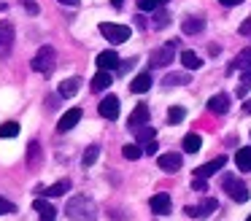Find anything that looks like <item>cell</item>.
<instances>
[{
    "label": "cell",
    "instance_id": "9c48e42d",
    "mask_svg": "<svg viewBox=\"0 0 251 221\" xmlns=\"http://www.w3.org/2000/svg\"><path fill=\"white\" fill-rule=\"evenodd\" d=\"M224 165H227V156L222 154V156H216V159H211V162H205V165H200V167L195 170V175H197V178H211L213 172H219Z\"/></svg>",
    "mask_w": 251,
    "mask_h": 221
},
{
    "label": "cell",
    "instance_id": "4316f807",
    "mask_svg": "<svg viewBox=\"0 0 251 221\" xmlns=\"http://www.w3.org/2000/svg\"><path fill=\"white\" fill-rule=\"evenodd\" d=\"M162 84H165V86H181V84H189V75H186V73H168Z\"/></svg>",
    "mask_w": 251,
    "mask_h": 221
},
{
    "label": "cell",
    "instance_id": "e575fe53",
    "mask_svg": "<svg viewBox=\"0 0 251 221\" xmlns=\"http://www.w3.org/2000/svg\"><path fill=\"white\" fill-rule=\"evenodd\" d=\"M6 213H17V205L0 197V216H6Z\"/></svg>",
    "mask_w": 251,
    "mask_h": 221
},
{
    "label": "cell",
    "instance_id": "9a60e30c",
    "mask_svg": "<svg viewBox=\"0 0 251 221\" xmlns=\"http://www.w3.org/2000/svg\"><path fill=\"white\" fill-rule=\"evenodd\" d=\"M208 111L211 113H219V116H222V113H227L229 111V95H213L211 100H208Z\"/></svg>",
    "mask_w": 251,
    "mask_h": 221
},
{
    "label": "cell",
    "instance_id": "2e32d148",
    "mask_svg": "<svg viewBox=\"0 0 251 221\" xmlns=\"http://www.w3.org/2000/svg\"><path fill=\"white\" fill-rule=\"evenodd\" d=\"M149 89H151V73H138L130 81V92H135V95H143Z\"/></svg>",
    "mask_w": 251,
    "mask_h": 221
},
{
    "label": "cell",
    "instance_id": "5bb4252c",
    "mask_svg": "<svg viewBox=\"0 0 251 221\" xmlns=\"http://www.w3.org/2000/svg\"><path fill=\"white\" fill-rule=\"evenodd\" d=\"M151 213H159V216H165V213H170V194L168 192H159V194H154L151 197Z\"/></svg>",
    "mask_w": 251,
    "mask_h": 221
},
{
    "label": "cell",
    "instance_id": "836d02e7",
    "mask_svg": "<svg viewBox=\"0 0 251 221\" xmlns=\"http://www.w3.org/2000/svg\"><path fill=\"white\" fill-rule=\"evenodd\" d=\"M159 3H165V0H138V8L141 11H157Z\"/></svg>",
    "mask_w": 251,
    "mask_h": 221
},
{
    "label": "cell",
    "instance_id": "7bdbcfd3",
    "mask_svg": "<svg viewBox=\"0 0 251 221\" xmlns=\"http://www.w3.org/2000/svg\"><path fill=\"white\" fill-rule=\"evenodd\" d=\"M122 3H125V0H111V5H114V8H122Z\"/></svg>",
    "mask_w": 251,
    "mask_h": 221
},
{
    "label": "cell",
    "instance_id": "ffe728a7",
    "mask_svg": "<svg viewBox=\"0 0 251 221\" xmlns=\"http://www.w3.org/2000/svg\"><path fill=\"white\" fill-rule=\"evenodd\" d=\"M200 148H202V138L197 132H189L184 138V151H186V154H197Z\"/></svg>",
    "mask_w": 251,
    "mask_h": 221
},
{
    "label": "cell",
    "instance_id": "f1b7e54d",
    "mask_svg": "<svg viewBox=\"0 0 251 221\" xmlns=\"http://www.w3.org/2000/svg\"><path fill=\"white\" fill-rule=\"evenodd\" d=\"M98 156H100V146H89V148L84 151V156H81L84 167H92L95 162H98Z\"/></svg>",
    "mask_w": 251,
    "mask_h": 221
},
{
    "label": "cell",
    "instance_id": "bcb514c9",
    "mask_svg": "<svg viewBox=\"0 0 251 221\" xmlns=\"http://www.w3.org/2000/svg\"><path fill=\"white\" fill-rule=\"evenodd\" d=\"M246 221H251V216H249V219H246Z\"/></svg>",
    "mask_w": 251,
    "mask_h": 221
},
{
    "label": "cell",
    "instance_id": "f6af8a7d",
    "mask_svg": "<svg viewBox=\"0 0 251 221\" xmlns=\"http://www.w3.org/2000/svg\"><path fill=\"white\" fill-rule=\"evenodd\" d=\"M0 8H6V5H3V3H0Z\"/></svg>",
    "mask_w": 251,
    "mask_h": 221
},
{
    "label": "cell",
    "instance_id": "4dcf8cb0",
    "mask_svg": "<svg viewBox=\"0 0 251 221\" xmlns=\"http://www.w3.org/2000/svg\"><path fill=\"white\" fill-rule=\"evenodd\" d=\"M184 116H186V111H184L181 105H173V108L168 111V122H170V124H178V122H184Z\"/></svg>",
    "mask_w": 251,
    "mask_h": 221
},
{
    "label": "cell",
    "instance_id": "d4e9b609",
    "mask_svg": "<svg viewBox=\"0 0 251 221\" xmlns=\"http://www.w3.org/2000/svg\"><path fill=\"white\" fill-rule=\"evenodd\" d=\"M78 86H81V78H68L60 84V95L62 97H73L78 92Z\"/></svg>",
    "mask_w": 251,
    "mask_h": 221
},
{
    "label": "cell",
    "instance_id": "ab89813d",
    "mask_svg": "<svg viewBox=\"0 0 251 221\" xmlns=\"http://www.w3.org/2000/svg\"><path fill=\"white\" fill-rule=\"evenodd\" d=\"M251 32V19H246L243 25H240V35H249Z\"/></svg>",
    "mask_w": 251,
    "mask_h": 221
},
{
    "label": "cell",
    "instance_id": "d590c367",
    "mask_svg": "<svg viewBox=\"0 0 251 221\" xmlns=\"http://www.w3.org/2000/svg\"><path fill=\"white\" fill-rule=\"evenodd\" d=\"M157 148H159V146H157V140H149V143L143 146V154H149V156H151V154H157Z\"/></svg>",
    "mask_w": 251,
    "mask_h": 221
},
{
    "label": "cell",
    "instance_id": "74e56055",
    "mask_svg": "<svg viewBox=\"0 0 251 221\" xmlns=\"http://www.w3.org/2000/svg\"><path fill=\"white\" fill-rule=\"evenodd\" d=\"M192 189H195V192H205V178H197V175H195V181H192Z\"/></svg>",
    "mask_w": 251,
    "mask_h": 221
},
{
    "label": "cell",
    "instance_id": "f546056e",
    "mask_svg": "<svg viewBox=\"0 0 251 221\" xmlns=\"http://www.w3.org/2000/svg\"><path fill=\"white\" fill-rule=\"evenodd\" d=\"M249 92H251V68L246 70L243 75H240V84H238V97L249 95Z\"/></svg>",
    "mask_w": 251,
    "mask_h": 221
},
{
    "label": "cell",
    "instance_id": "8d00e7d4",
    "mask_svg": "<svg viewBox=\"0 0 251 221\" xmlns=\"http://www.w3.org/2000/svg\"><path fill=\"white\" fill-rule=\"evenodd\" d=\"M19 3H22L30 14H38V3H35V0H19Z\"/></svg>",
    "mask_w": 251,
    "mask_h": 221
},
{
    "label": "cell",
    "instance_id": "44dd1931",
    "mask_svg": "<svg viewBox=\"0 0 251 221\" xmlns=\"http://www.w3.org/2000/svg\"><path fill=\"white\" fill-rule=\"evenodd\" d=\"M181 62H184V68L186 70H197L202 65V59L197 57L195 51H192V49H186V51H181Z\"/></svg>",
    "mask_w": 251,
    "mask_h": 221
},
{
    "label": "cell",
    "instance_id": "f35d334b",
    "mask_svg": "<svg viewBox=\"0 0 251 221\" xmlns=\"http://www.w3.org/2000/svg\"><path fill=\"white\" fill-rule=\"evenodd\" d=\"M168 19H170V16L165 14V11H159V14H157V22H154V25H157V27H165V25H168Z\"/></svg>",
    "mask_w": 251,
    "mask_h": 221
},
{
    "label": "cell",
    "instance_id": "cb8c5ba5",
    "mask_svg": "<svg viewBox=\"0 0 251 221\" xmlns=\"http://www.w3.org/2000/svg\"><path fill=\"white\" fill-rule=\"evenodd\" d=\"M108 86H111V73H108V70H100V73L92 78V89L95 92H103V89H108Z\"/></svg>",
    "mask_w": 251,
    "mask_h": 221
},
{
    "label": "cell",
    "instance_id": "1f68e13d",
    "mask_svg": "<svg viewBox=\"0 0 251 221\" xmlns=\"http://www.w3.org/2000/svg\"><path fill=\"white\" fill-rule=\"evenodd\" d=\"M38 154H41V146L33 140V143L27 146V162H30V167H38Z\"/></svg>",
    "mask_w": 251,
    "mask_h": 221
},
{
    "label": "cell",
    "instance_id": "60d3db41",
    "mask_svg": "<svg viewBox=\"0 0 251 221\" xmlns=\"http://www.w3.org/2000/svg\"><path fill=\"white\" fill-rule=\"evenodd\" d=\"M219 3H222V5H240L243 0H219Z\"/></svg>",
    "mask_w": 251,
    "mask_h": 221
},
{
    "label": "cell",
    "instance_id": "4fadbf2b",
    "mask_svg": "<svg viewBox=\"0 0 251 221\" xmlns=\"http://www.w3.org/2000/svg\"><path fill=\"white\" fill-rule=\"evenodd\" d=\"M98 68H100V70H116V68H119V54H116L114 49H108V51H100V54H98Z\"/></svg>",
    "mask_w": 251,
    "mask_h": 221
},
{
    "label": "cell",
    "instance_id": "83f0119b",
    "mask_svg": "<svg viewBox=\"0 0 251 221\" xmlns=\"http://www.w3.org/2000/svg\"><path fill=\"white\" fill-rule=\"evenodd\" d=\"M232 68H243V70H249L251 68V49H243V51L235 57V62H232ZM229 68V70H232Z\"/></svg>",
    "mask_w": 251,
    "mask_h": 221
},
{
    "label": "cell",
    "instance_id": "8fae6325",
    "mask_svg": "<svg viewBox=\"0 0 251 221\" xmlns=\"http://www.w3.org/2000/svg\"><path fill=\"white\" fill-rule=\"evenodd\" d=\"M149 116H151V113H149V105L146 102H138L135 111L130 113V119H127V127L135 129V127H141V124H149Z\"/></svg>",
    "mask_w": 251,
    "mask_h": 221
},
{
    "label": "cell",
    "instance_id": "52a82bcc",
    "mask_svg": "<svg viewBox=\"0 0 251 221\" xmlns=\"http://www.w3.org/2000/svg\"><path fill=\"white\" fill-rule=\"evenodd\" d=\"M173 54H176V41L162 46V49H157V51H151V65L154 68H165V65L173 62Z\"/></svg>",
    "mask_w": 251,
    "mask_h": 221
},
{
    "label": "cell",
    "instance_id": "d6a6232c",
    "mask_svg": "<svg viewBox=\"0 0 251 221\" xmlns=\"http://www.w3.org/2000/svg\"><path fill=\"white\" fill-rule=\"evenodd\" d=\"M17 132H19V124H17V122H6V124H0V138H14Z\"/></svg>",
    "mask_w": 251,
    "mask_h": 221
},
{
    "label": "cell",
    "instance_id": "484cf974",
    "mask_svg": "<svg viewBox=\"0 0 251 221\" xmlns=\"http://www.w3.org/2000/svg\"><path fill=\"white\" fill-rule=\"evenodd\" d=\"M141 154H143V148L138 143H127L125 148H122V156H125V159H130V162L141 159Z\"/></svg>",
    "mask_w": 251,
    "mask_h": 221
},
{
    "label": "cell",
    "instance_id": "ac0fdd59",
    "mask_svg": "<svg viewBox=\"0 0 251 221\" xmlns=\"http://www.w3.org/2000/svg\"><path fill=\"white\" fill-rule=\"evenodd\" d=\"M202 27H205V22H202L200 16H186V19L181 22V30H184L186 35H197V32H202Z\"/></svg>",
    "mask_w": 251,
    "mask_h": 221
},
{
    "label": "cell",
    "instance_id": "d6986e66",
    "mask_svg": "<svg viewBox=\"0 0 251 221\" xmlns=\"http://www.w3.org/2000/svg\"><path fill=\"white\" fill-rule=\"evenodd\" d=\"M68 189H71V181H57V183H51L49 189H41V194H44V197H60V194H65Z\"/></svg>",
    "mask_w": 251,
    "mask_h": 221
},
{
    "label": "cell",
    "instance_id": "603a6c76",
    "mask_svg": "<svg viewBox=\"0 0 251 221\" xmlns=\"http://www.w3.org/2000/svg\"><path fill=\"white\" fill-rule=\"evenodd\" d=\"M154 135H157V129L149 127V124H141V127H135V140H138V143H143V146H146L149 140H154Z\"/></svg>",
    "mask_w": 251,
    "mask_h": 221
},
{
    "label": "cell",
    "instance_id": "7c38bea8",
    "mask_svg": "<svg viewBox=\"0 0 251 221\" xmlns=\"http://www.w3.org/2000/svg\"><path fill=\"white\" fill-rule=\"evenodd\" d=\"M78 122H81V108H71V111L62 113V119H60V124H57V129H60V132H68V129H73Z\"/></svg>",
    "mask_w": 251,
    "mask_h": 221
},
{
    "label": "cell",
    "instance_id": "6da1fadb",
    "mask_svg": "<svg viewBox=\"0 0 251 221\" xmlns=\"http://www.w3.org/2000/svg\"><path fill=\"white\" fill-rule=\"evenodd\" d=\"M65 216H68L71 221H98V210H95V202L87 197V194H76V197L68 199Z\"/></svg>",
    "mask_w": 251,
    "mask_h": 221
},
{
    "label": "cell",
    "instance_id": "e0dca14e",
    "mask_svg": "<svg viewBox=\"0 0 251 221\" xmlns=\"http://www.w3.org/2000/svg\"><path fill=\"white\" fill-rule=\"evenodd\" d=\"M33 210H35V213H41V221H54V219H57V210L51 208V205L46 202L44 197H38V199L33 202Z\"/></svg>",
    "mask_w": 251,
    "mask_h": 221
},
{
    "label": "cell",
    "instance_id": "7402d4cb",
    "mask_svg": "<svg viewBox=\"0 0 251 221\" xmlns=\"http://www.w3.org/2000/svg\"><path fill=\"white\" fill-rule=\"evenodd\" d=\"M235 165H238V170H251V148L246 146V148H238V154H235Z\"/></svg>",
    "mask_w": 251,
    "mask_h": 221
},
{
    "label": "cell",
    "instance_id": "ba28073f",
    "mask_svg": "<svg viewBox=\"0 0 251 221\" xmlns=\"http://www.w3.org/2000/svg\"><path fill=\"white\" fill-rule=\"evenodd\" d=\"M157 165H159V170H165V172H176V170H181V165H184V159H181V154H176V151H170V154H159Z\"/></svg>",
    "mask_w": 251,
    "mask_h": 221
},
{
    "label": "cell",
    "instance_id": "5b68a950",
    "mask_svg": "<svg viewBox=\"0 0 251 221\" xmlns=\"http://www.w3.org/2000/svg\"><path fill=\"white\" fill-rule=\"evenodd\" d=\"M100 32L108 38L111 43H125L130 41V27L127 25H114V22H103L100 25Z\"/></svg>",
    "mask_w": 251,
    "mask_h": 221
},
{
    "label": "cell",
    "instance_id": "3957f363",
    "mask_svg": "<svg viewBox=\"0 0 251 221\" xmlns=\"http://www.w3.org/2000/svg\"><path fill=\"white\" fill-rule=\"evenodd\" d=\"M222 186H224V192H227L235 202H246V199H249V186H246L243 181H238L235 175H224L222 178Z\"/></svg>",
    "mask_w": 251,
    "mask_h": 221
},
{
    "label": "cell",
    "instance_id": "277c9868",
    "mask_svg": "<svg viewBox=\"0 0 251 221\" xmlns=\"http://www.w3.org/2000/svg\"><path fill=\"white\" fill-rule=\"evenodd\" d=\"M14 41H17V35H14V25L11 22H0V59L11 57Z\"/></svg>",
    "mask_w": 251,
    "mask_h": 221
},
{
    "label": "cell",
    "instance_id": "30bf717a",
    "mask_svg": "<svg viewBox=\"0 0 251 221\" xmlns=\"http://www.w3.org/2000/svg\"><path fill=\"white\" fill-rule=\"evenodd\" d=\"M216 208H219V202H216V199H213V197H208L205 202H202V205H197V208H195V205H189V208H186L184 213L189 216V219H202V216L213 213V210H216Z\"/></svg>",
    "mask_w": 251,
    "mask_h": 221
},
{
    "label": "cell",
    "instance_id": "8992f818",
    "mask_svg": "<svg viewBox=\"0 0 251 221\" xmlns=\"http://www.w3.org/2000/svg\"><path fill=\"white\" fill-rule=\"evenodd\" d=\"M98 111H100V116H103V119L114 122V119L119 116V97H116V95L103 97V100H100V105H98Z\"/></svg>",
    "mask_w": 251,
    "mask_h": 221
},
{
    "label": "cell",
    "instance_id": "7a4b0ae2",
    "mask_svg": "<svg viewBox=\"0 0 251 221\" xmlns=\"http://www.w3.org/2000/svg\"><path fill=\"white\" fill-rule=\"evenodd\" d=\"M54 65H57V51L51 46H41L38 54L33 57V70L41 75H51L54 73Z\"/></svg>",
    "mask_w": 251,
    "mask_h": 221
},
{
    "label": "cell",
    "instance_id": "ee69618b",
    "mask_svg": "<svg viewBox=\"0 0 251 221\" xmlns=\"http://www.w3.org/2000/svg\"><path fill=\"white\" fill-rule=\"evenodd\" d=\"M60 3H65V5H78V0H60Z\"/></svg>",
    "mask_w": 251,
    "mask_h": 221
},
{
    "label": "cell",
    "instance_id": "b9f144b4",
    "mask_svg": "<svg viewBox=\"0 0 251 221\" xmlns=\"http://www.w3.org/2000/svg\"><path fill=\"white\" fill-rule=\"evenodd\" d=\"M243 111H246V113H251V100H246V102H243Z\"/></svg>",
    "mask_w": 251,
    "mask_h": 221
}]
</instances>
